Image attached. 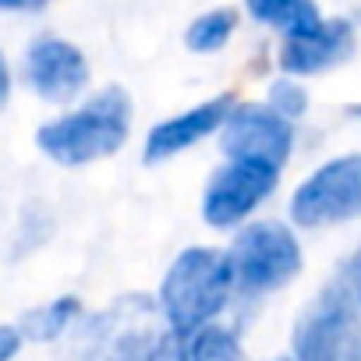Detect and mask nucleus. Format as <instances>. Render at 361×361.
<instances>
[{
  "instance_id": "obj_14",
  "label": "nucleus",
  "mask_w": 361,
  "mask_h": 361,
  "mask_svg": "<svg viewBox=\"0 0 361 361\" xmlns=\"http://www.w3.org/2000/svg\"><path fill=\"white\" fill-rule=\"evenodd\" d=\"M82 319V301L78 298H57L43 308H32L25 319H22V336L29 340H64V333Z\"/></svg>"
},
{
  "instance_id": "obj_20",
  "label": "nucleus",
  "mask_w": 361,
  "mask_h": 361,
  "mask_svg": "<svg viewBox=\"0 0 361 361\" xmlns=\"http://www.w3.org/2000/svg\"><path fill=\"white\" fill-rule=\"evenodd\" d=\"M350 114H354V117H361V103H354V106H350Z\"/></svg>"
},
{
  "instance_id": "obj_2",
  "label": "nucleus",
  "mask_w": 361,
  "mask_h": 361,
  "mask_svg": "<svg viewBox=\"0 0 361 361\" xmlns=\"http://www.w3.org/2000/svg\"><path fill=\"white\" fill-rule=\"evenodd\" d=\"M131 131V96L121 85L99 89L78 110L36 131L39 149L61 166H85L121 152Z\"/></svg>"
},
{
  "instance_id": "obj_15",
  "label": "nucleus",
  "mask_w": 361,
  "mask_h": 361,
  "mask_svg": "<svg viewBox=\"0 0 361 361\" xmlns=\"http://www.w3.org/2000/svg\"><path fill=\"white\" fill-rule=\"evenodd\" d=\"M234 32H238V11L234 8H213L185 29V47L192 54H216L231 43Z\"/></svg>"
},
{
  "instance_id": "obj_9",
  "label": "nucleus",
  "mask_w": 361,
  "mask_h": 361,
  "mask_svg": "<svg viewBox=\"0 0 361 361\" xmlns=\"http://www.w3.org/2000/svg\"><path fill=\"white\" fill-rule=\"evenodd\" d=\"M25 78L47 103H71L89 85V61L75 43L43 36L25 54Z\"/></svg>"
},
{
  "instance_id": "obj_5",
  "label": "nucleus",
  "mask_w": 361,
  "mask_h": 361,
  "mask_svg": "<svg viewBox=\"0 0 361 361\" xmlns=\"http://www.w3.org/2000/svg\"><path fill=\"white\" fill-rule=\"evenodd\" d=\"M231 269L241 294H269L290 283L301 269V245L280 220L248 224L231 245Z\"/></svg>"
},
{
  "instance_id": "obj_7",
  "label": "nucleus",
  "mask_w": 361,
  "mask_h": 361,
  "mask_svg": "<svg viewBox=\"0 0 361 361\" xmlns=\"http://www.w3.org/2000/svg\"><path fill=\"white\" fill-rule=\"evenodd\" d=\"M280 166L259 159H231L220 166L202 192V220L216 231L245 224L276 188Z\"/></svg>"
},
{
  "instance_id": "obj_10",
  "label": "nucleus",
  "mask_w": 361,
  "mask_h": 361,
  "mask_svg": "<svg viewBox=\"0 0 361 361\" xmlns=\"http://www.w3.org/2000/svg\"><path fill=\"white\" fill-rule=\"evenodd\" d=\"M234 106H238L234 96L224 92V96H213V99H206L199 106H188L185 114H177V117L159 121L149 131V138H145V163H163V159H170L177 152L199 145L206 135H213V131H220L227 124Z\"/></svg>"
},
{
  "instance_id": "obj_17",
  "label": "nucleus",
  "mask_w": 361,
  "mask_h": 361,
  "mask_svg": "<svg viewBox=\"0 0 361 361\" xmlns=\"http://www.w3.org/2000/svg\"><path fill=\"white\" fill-rule=\"evenodd\" d=\"M22 329L18 326H0V361H11L22 350Z\"/></svg>"
},
{
  "instance_id": "obj_16",
  "label": "nucleus",
  "mask_w": 361,
  "mask_h": 361,
  "mask_svg": "<svg viewBox=\"0 0 361 361\" xmlns=\"http://www.w3.org/2000/svg\"><path fill=\"white\" fill-rule=\"evenodd\" d=\"M266 103H269L280 117L294 121V117H301V114L308 110V92L301 89V82H294V78L287 75V78H276V82L269 85Z\"/></svg>"
},
{
  "instance_id": "obj_19",
  "label": "nucleus",
  "mask_w": 361,
  "mask_h": 361,
  "mask_svg": "<svg viewBox=\"0 0 361 361\" xmlns=\"http://www.w3.org/2000/svg\"><path fill=\"white\" fill-rule=\"evenodd\" d=\"M8 92H11V71L4 64V54H0V103L8 99Z\"/></svg>"
},
{
  "instance_id": "obj_4",
  "label": "nucleus",
  "mask_w": 361,
  "mask_h": 361,
  "mask_svg": "<svg viewBox=\"0 0 361 361\" xmlns=\"http://www.w3.org/2000/svg\"><path fill=\"white\" fill-rule=\"evenodd\" d=\"M238 290L231 255L220 248H185L166 269L159 283V312L170 329H199L209 326Z\"/></svg>"
},
{
  "instance_id": "obj_12",
  "label": "nucleus",
  "mask_w": 361,
  "mask_h": 361,
  "mask_svg": "<svg viewBox=\"0 0 361 361\" xmlns=\"http://www.w3.org/2000/svg\"><path fill=\"white\" fill-rule=\"evenodd\" d=\"M241 340L227 326H199V329H166L149 361H241Z\"/></svg>"
},
{
  "instance_id": "obj_11",
  "label": "nucleus",
  "mask_w": 361,
  "mask_h": 361,
  "mask_svg": "<svg viewBox=\"0 0 361 361\" xmlns=\"http://www.w3.org/2000/svg\"><path fill=\"white\" fill-rule=\"evenodd\" d=\"M354 25L347 18H326L319 29L298 36V39H283L280 47V68L290 78H305V75H319L329 71L336 64H343L354 54Z\"/></svg>"
},
{
  "instance_id": "obj_6",
  "label": "nucleus",
  "mask_w": 361,
  "mask_h": 361,
  "mask_svg": "<svg viewBox=\"0 0 361 361\" xmlns=\"http://www.w3.org/2000/svg\"><path fill=\"white\" fill-rule=\"evenodd\" d=\"M354 216H361V152L322 163L290 199V220L301 227H333Z\"/></svg>"
},
{
  "instance_id": "obj_3",
  "label": "nucleus",
  "mask_w": 361,
  "mask_h": 361,
  "mask_svg": "<svg viewBox=\"0 0 361 361\" xmlns=\"http://www.w3.org/2000/svg\"><path fill=\"white\" fill-rule=\"evenodd\" d=\"M290 347L298 361H361V269L347 266L298 315Z\"/></svg>"
},
{
  "instance_id": "obj_18",
  "label": "nucleus",
  "mask_w": 361,
  "mask_h": 361,
  "mask_svg": "<svg viewBox=\"0 0 361 361\" xmlns=\"http://www.w3.org/2000/svg\"><path fill=\"white\" fill-rule=\"evenodd\" d=\"M47 0H0V11H39Z\"/></svg>"
},
{
  "instance_id": "obj_1",
  "label": "nucleus",
  "mask_w": 361,
  "mask_h": 361,
  "mask_svg": "<svg viewBox=\"0 0 361 361\" xmlns=\"http://www.w3.org/2000/svg\"><path fill=\"white\" fill-rule=\"evenodd\" d=\"M163 312L149 294H121L106 308L82 315L57 343L54 361H149L163 340Z\"/></svg>"
},
{
  "instance_id": "obj_13",
  "label": "nucleus",
  "mask_w": 361,
  "mask_h": 361,
  "mask_svg": "<svg viewBox=\"0 0 361 361\" xmlns=\"http://www.w3.org/2000/svg\"><path fill=\"white\" fill-rule=\"evenodd\" d=\"M245 11L283 39H298L326 22L315 0H245Z\"/></svg>"
},
{
  "instance_id": "obj_8",
  "label": "nucleus",
  "mask_w": 361,
  "mask_h": 361,
  "mask_svg": "<svg viewBox=\"0 0 361 361\" xmlns=\"http://www.w3.org/2000/svg\"><path fill=\"white\" fill-rule=\"evenodd\" d=\"M220 149L227 159H259L283 166L294 149V124L269 103H238L220 128Z\"/></svg>"
}]
</instances>
